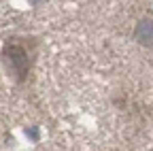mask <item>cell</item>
Instances as JSON below:
<instances>
[{"instance_id":"obj_1","label":"cell","mask_w":153,"mask_h":151,"mask_svg":"<svg viewBox=\"0 0 153 151\" xmlns=\"http://www.w3.org/2000/svg\"><path fill=\"white\" fill-rule=\"evenodd\" d=\"M38 39L36 36H24V34H13L2 43L0 49V60L7 70V74L17 83V85H26L32 68L36 64V55H38Z\"/></svg>"}]
</instances>
